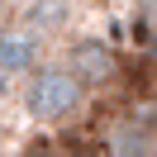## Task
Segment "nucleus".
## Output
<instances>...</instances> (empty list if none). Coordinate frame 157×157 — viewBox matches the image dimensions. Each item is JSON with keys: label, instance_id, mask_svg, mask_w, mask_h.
Returning a JSON list of instances; mask_svg holds the SVG:
<instances>
[{"label": "nucleus", "instance_id": "f257e3e1", "mask_svg": "<svg viewBox=\"0 0 157 157\" xmlns=\"http://www.w3.org/2000/svg\"><path fill=\"white\" fill-rule=\"evenodd\" d=\"M24 114L43 128L76 124L90 105V90L67 71V62H38L33 71H24Z\"/></svg>", "mask_w": 157, "mask_h": 157}, {"label": "nucleus", "instance_id": "f03ea898", "mask_svg": "<svg viewBox=\"0 0 157 157\" xmlns=\"http://www.w3.org/2000/svg\"><path fill=\"white\" fill-rule=\"evenodd\" d=\"M67 71L81 81L86 90H105L119 81V52L109 48V38H100V33H81V38H71L67 48Z\"/></svg>", "mask_w": 157, "mask_h": 157}, {"label": "nucleus", "instance_id": "7ed1b4c3", "mask_svg": "<svg viewBox=\"0 0 157 157\" xmlns=\"http://www.w3.org/2000/svg\"><path fill=\"white\" fill-rule=\"evenodd\" d=\"M43 62V33L29 29L24 19L14 24H0V71H10V76H24Z\"/></svg>", "mask_w": 157, "mask_h": 157}, {"label": "nucleus", "instance_id": "20e7f679", "mask_svg": "<svg viewBox=\"0 0 157 157\" xmlns=\"http://www.w3.org/2000/svg\"><path fill=\"white\" fill-rule=\"evenodd\" d=\"M67 10H71V0H24L19 19L29 24V29H38L43 38H52V33L67 29Z\"/></svg>", "mask_w": 157, "mask_h": 157}, {"label": "nucleus", "instance_id": "39448f33", "mask_svg": "<svg viewBox=\"0 0 157 157\" xmlns=\"http://www.w3.org/2000/svg\"><path fill=\"white\" fill-rule=\"evenodd\" d=\"M10 95H14V76H10V71H0V109L10 105Z\"/></svg>", "mask_w": 157, "mask_h": 157}]
</instances>
